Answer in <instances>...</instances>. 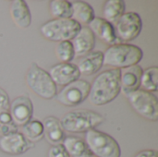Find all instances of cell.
Instances as JSON below:
<instances>
[{
	"mask_svg": "<svg viewBox=\"0 0 158 157\" xmlns=\"http://www.w3.org/2000/svg\"><path fill=\"white\" fill-rule=\"evenodd\" d=\"M26 82L28 87L39 97L51 100L57 94L56 85L51 79L49 73L32 63L26 74Z\"/></svg>",
	"mask_w": 158,
	"mask_h": 157,
	"instance_id": "4",
	"label": "cell"
},
{
	"mask_svg": "<svg viewBox=\"0 0 158 157\" xmlns=\"http://www.w3.org/2000/svg\"><path fill=\"white\" fill-rule=\"evenodd\" d=\"M49 75L56 85L67 86L80 80L81 73L75 64L59 63L49 69Z\"/></svg>",
	"mask_w": 158,
	"mask_h": 157,
	"instance_id": "12",
	"label": "cell"
},
{
	"mask_svg": "<svg viewBox=\"0 0 158 157\" xmlns=\"http://www.w3.org/2000/svg\"><path fill=\"white\" fill-rule=\"evenodd\" d=\"M9 109V97L5 90L0 88V110Z\"/></svg>",
	"mask_w": 158,
	"mask_h": 157,
	"instance_id": "28",
	"label": "cell"
},
{
	"mask_svg": "<svg viewBox=\"0 0 158 157\" xmlns=\"http://www.w3.org/2000/svg\"><path fill=\"white\" fill-rule=\"evenodd\" d=\"M62 146L70 157H81L89 151L85 142L75 136L65 137Z\"/></svg>",
	"mask_w": 158,
	"mask_h": 157,
	"instance_id": "21",
	"label": "cell"
},
{
	"mask_svg": "<svg viewBox=\"0 0 158 157\" xmlns=\"http://www.w3.org/2000/svg\"><path fill=\"white\" fill-rule=\"evenodd\" d=\"M81 25L72 19H54L44 23L41 28L42 35L51 42L71 41L81 30Z\"/></svg>",
	"mask_w": 158,
	"mask_h": 157,
	"instance_id": "6",
	"label": "cell"
},
{
	"mask_svg": "<svg viewBox=\"0 0 158 157\" xmlns=\"http://www.w3.org/2000/svg\"><path fill=\"white\" fill-rule=\"evenodd\" d=\"M81 157H96V156H95V155H94L90 151H88V152H87L83 156H81Z\"/></svg>",
	"mask_w": 158,
	"mask_h": 157,
	"instance_id": "30",
	"label": "cell"
},
{
	"mask_svg": "<svg viewBox=\"0 0 158 157\" xmlns=\"http://www.w3.org/2000/svg\"><path fill=\"white\" fill-rule=\"evenodd\" d=\"M72 5L71 19L77 21L80 25H89L94 17V10L90 4L84 1H75Z\"/></svg>",
	"mask_w": 158,
	"mask_h": 157,
	"instance_id": "19",
	"label": "cell"
},
{
	"mask_svg": "<svg viewBox=\"0 0 158 157\" xmlns=\"http://www.w3.org/2000/svg\"><path fill=\"white\" fill-rule=\"evenodd\" d=\"M120 70L121 92L125 96H128L130 93L140 89L141 78L143 70L140 65H134Z\"/></svg>",
	"mask_w": 158,
	"mask_h": 157,
	"instance_id": "13",
	"label": "cell"
},
{
	"mask_svg": "<svg viewBox=\"0 0 158 157\" xmlns=\"http://www.w3.org/2000/svg\"><path fill=\"white\" fill-rule=\"evenodd\" d=\"M31 147H33V143L19 131L0 137V150L6 155H22Z\"/></svg>",
	"mask_w": 158,
	"mask_h": 157,
	"instance_id": "11",
	"label": "cell"
},
{
	"mask_svg": "<svg viewBox=\"0 0 158 157\" xmlns=\"http://www.w3.org/2000/svg\"><path fill=\"white\" fill-rule=\"evenodd\" d=\"M56 56L61 63H70L74 58L75 53L70 41H64L57 43L56 48Z\"/></svg>",
	"mask_w": 158,
	"mask_h": 157,
	"instance_id": "25",
	"label": "cell"
},
{
	"mask_svg": "<svg viewBox=\"0 0 158 157\" xmlns=\"http://www.w3.org/2000/svg\"><path fill=\"white\" fill-rule=\"evenodd\" d=\"M121 70L112 68L100 73L91 85L89 101L96 106L105 105L114 101L121 92Z\"/></svg>",
	"mask_w": 158,
	"mask_h": 157,
	"instance_id": "1",
	"label": "cell"
},
{
	"mask_svg": "<svg viewBox=\"0 0 158 157\" xmlns=\"http://www.w3.org/2000/svg\"><path fill=\"white\" fill-rule=\"evenodd\" d=\"M42 123L44 126V136L46 141L53 146L62 144L65 134L60 120L55 117H47Z\"/></svg>",
	"mask_w": 158,
	"mask_h": 157,
	"instance_id": "16",
	"label": "cell"
},
{
	"mask_svg": "<svg viewBox=\"0 0 158 157\" xmlns=\"http://www.w3.org/2000/svg\"><path fill=\"white\" fill-rule=\"evenodd\" d=\"M125 7L123 0H107L103 7V19L110 23L116 22L125 13Z\"/></svg>",
	"mask_w": 158,
	"mask_h": 157,
	"instance_id": "20",
	"label": "cell"
},
{
	"mask_svg": "<svg viewBox=\"0 0 158 157\" xmlns=\"http://www.w3.org/2000/svg\"><path fill=\"white\" fill-rule=\"evenodd\" d=\"M19 127L13 122L8 110H0V134L2 136L18 132Z\"/></svg>",
	"mask_w": 158,
	"mask_h": 157,
	"instance_id": "26",
	"label": "cell"
},
{
	"mask_svg": "<svg viewBox=\"0 0 158 157\" xmlns=\"http://www.w3.org/2000/svg\"><path fill=\"white\" fill-rule=\"evenodd\" d=\"M48 157H70L62 144L52 146L48 151Z\"/></svg>",
	"mask_w": 158,
	"mask_h": 157,
	"instance_id": "27",
	"label": "cell"
},
{
	"mask_svg": "<svg viewBox=\"0 0 158 157\" xmlns=\"http://www.w3.org/2000/svg\"><path fill=\"white\" fill-rule=\"evenodd\" d=\"M10 15L17 26L29 28L31 23V14L27 3L23 0H14L10 5Z\"/></svg>",
	"mask_w": 158,
	"mask_h": 157,
	"instance_id": "18",
	"label": "cell"
},
{
	"mask_svg": "<svg viewBox=\"0 0 158 157\" xmlns=\"http://www.w3.org/2000/svg\"><path fill=\"white\" fill-rule=\"evenodd\" d=\"M114 29L118 40L131 42L136 39L141 33L143 20L138 13L133 11L126 12L115 22Z\"/></svg>",
	"mask_w": 158,
	"mask_h": 157,
	"instance_id": "8",
	"label": "cell"
},
{
	"mask_svg": "<svg viewBox=\"0 0 158 157\" xmlns=\"http://www.w3.org/2000/svg\"><path fill=\"white\" fill-rule=\"evenodd\" d=\"M91 84L84 80H78L62 89L56 94L57 101L65 106H76L89 96Z\"/></svg>",
	"mask_w": 158,
	"mask_h": 157,
	"instance_id": "9",
	"label": "cell"
},
{
	"mask_svg": "<svg viewBox=\"0 0 158 157\" xmlns=\"http://www.w3.org/2000/svg\"><path fill=\"white\" fill-rule=\"evenodd\" d=\"M9 114L13 122L19 126H24L31 120L33 116V105L28 95L15 98L9 107Z\"/></svg>",
	"mask_w": 158,
	"mask_h": 157,
	"instance_id": "10",
	"label": "cell"
},
{
	"mask_svg": "<svg viewBox=\"0 0 158 157\" xmlns=\"http://www.w3.org/2000/svg\"><path fill=\"white\" fill-rule=\"evenodd\" d=\"M103 55L104 65L118 69L138 65L143 57V52L139 46L126 43L110 45Z\"/></svg>",
	"mask_w": 158,
	"mask_h": 157,
	"instance_id": "2",
	"label": "cell"
},
{
	"mask_svg": "<svg viewBox=\"0 0 158 157\" xmlns=\"http://www.w3.org/2000/svg\"><path fill=\"white\" fill-rule=\"evenodd\" d=\"M105 118L91 110H74L66 113L60 120L64 130L72 133H83L104 123Z\"/></svg>",
	"mask_w": 158,
	"mask_h": 157,
	"instance_id": "3",
	"label": "cell"
},
{
	"mask_svg": "<svg viewBox=\"0 0 158 157\" xmlns=\"http://www.w3.org/2000/svg\"><path fill=\"white\" fill-rule=\"evenodd\" d=\"M21 134L31 143H36L44 137L43 123L36 119H31L21 128Z\"/></svg>",
	"mask_w": 158,
	"mask_h": 157,
	"instance_id": "22",
	"label": "cell"
},
{
	"mask_svg": "<svg viewBox=\"0 0 158 157\" xmlns=\"http://www.w3.org/2000/svg\"><path fill=\"white\" fill-rule=\"evenodd\" d=\"M51 15L55 19H71L72 5L67 0H52L49 2Z\"/></svg>",
	"mask_w": 158,
	"mask_h": 157,
	"instance_id": "23",
	"label": "cell"
},
{
	"mask_svg": "<svg viewBox=\"0 0 158 157\" xmlns=\"http://www.w3.org/2000/svg\"><path fill=\"white\" fill-rule=\"evenodd\" d=\"M75 56H85L93 52L95 45V36L87 26H81L77 35L70 41Z\"/></svg>",
	"mask_w": 158,
	"mask_h": 157,
	"instance_id": "14",
	"label": "cell"
},
{
	"mask_svg": "<svg viewBox=\"0 0 158 157\" xmlns=\"http://www.w3.org/2000/svg\"><path fill=\"white\" fill-rule=\"evenodd\" d=\"M85 143L88 150L96 157L121 156L118 142L110 135L95 129L85 133Z\"/></svg>",
	"mask_w": 158,
	"mask_h": 157,
	"instance_id": "5",
	"label": "cell"
},
{
	"mask_svg": "<svg viewBox=\"0 0 158 157\" xmlns=\"http://www.w3.org/2000/svg\"><path fill=\"white\" fill-rule=\"evenodd\" d=\"M133 110L143 118L156 122L158 120L157 97L150 92L139 89L127 96Z\"/></svg>",
	"mask_w": 158,
	"mask_h": 157,
	"instance_id": "7",
	"label": "cell"
},
{
	"mask_svg": "<svg viewBox=\"0 0 158 157\" xmlns=\"http://www.w3.org/2000/svg\"><path fill=\"white\" fill-rule=\"evenodd\" d=\"M141 86L143 90L153 93L158 90V68L151 67L143 71L141 78Z\"/></svg>",
	"mask_w": 158,
	"mask_h": 157,
	"instance_id": "24",
	"label": "cell"
},
{
	"mask_svg": "<svg viewBox=\"0 0 158 157\" xmlns=\"http://www.w3.org/2000/svg\"><path fill=\"white\" fill-rule=\"evenodd\" d=\"M134 157H158V153L156 150H143Z\"/></svg>",
	"mask_w": 158,
	"mask_h": 157,
	"instance_id": "29",
	"label": "cell"
},
{
	"mask_svg": "<svg viewBox=\"0 0 158 157\" xmlns=\"http://www.w3.org/2000/svg\"><path fill=\"white\" fill-rule=\"evenodd\" d=\"M92 32L96 35L102 42L109 45H113L118 43V38L115 33L114 25L103 18H94L88 25Z\"/></svg>",
	"mask_w": 158,
	"mask_h": 157,
	"instance_id": "15",
	"label": "cell"
},
{
	"mask_svg": "<svg viewBox=\"0 0 158 157\" xmlns=\"http://www.w3.org/2000/svg\"><path fill=\"white\" fill-rule=\"evenodd\" d=\"M104 65V55L101 51H94L83 56L78 63L77 68L81 74L91 76L97 73Z\"/></svg>",
	"mask_w": 158,
	"mask_h": 157,
	"instance_id": "17",
	"label": "cell"
}]
</instances>
